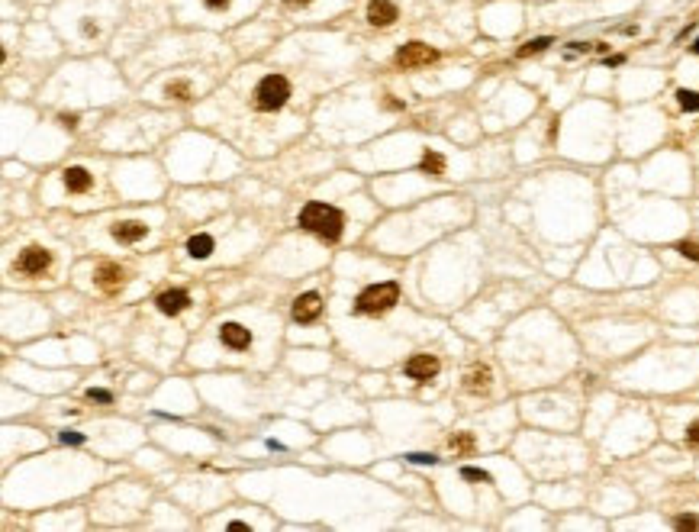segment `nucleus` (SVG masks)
<instances>
[{
  "label": "nucleus",
  "mask_w": 699,
  "mask_h": 532,
  "mask_svg": "<svg viewBox=\"0 0 699 532\" xmlns=\"http://www.w3.org/2000/svg\"><path fill=\"white\" fill-rule=\"evenodd\" d=\"M300 226H303L307 233L332 242V239H339L342 235L345 220H342V213L335 210V207H329V203H307L303 213H300Z\"/></svg>",
  "instance_id": "obj_1"
},
{
  "label": "nucleus",
  "mask_w": 699,
  "mask_h": 532,
  "mask_svg": "<svg viewBox=\"0 0 699 532\" xmlns=\"http://www.w3.org/2000/svg\"><path fill=\"white\" fill-rule=\"evenodd\" d=\"M448 446L455 448V452H474V436H471V432H455Z\"/></svg>",
  "instance_id": "obj_19"
},
{
  "label": "nucleus",
  "mask_w": 699,
  "mask_h": 532,
  "mask_svg": "<svg viewBox=\"0 0 699 532\" xmlns=\"http://www.w3.org/2000/svg\"><path fill=\"white\" fill-rule=\"evenodd\" d=\"M396 20V3L390 0H371L368 3V23L371 26H390Z\"/></svg>",
  "instance_id": "obj_10"
},
{
  "label": "nucleus",
  "mask_w": 699,
  "mask_h": 532,
  "mask_svg": "<svg viewBox=\"0 0 699 532\" xmlns=\"http://www.w3.org/2000/svg\"><path fill=\"white\" fill-rule=\"evenodd\" d=\"M322 313V297L319 294H300L297 300H294V319L297 323H313V319Z\"/></svg>",
  "instance_id": "obj_6"
},
{
  "label": "nucleus",
  "mask_w": 699,
  "mask_h": 532,
  "mask_svg": "<svg viewBox=\"0 0 699 532\" xmlns=\"http://www.w3.org/2000/svg\"><path fill=\"white\" fill-rule=\"evenodd\" d=\"M396 300H400V288H396L393 281H383V284H371V288L361 290L355 310L364 313V316H377V313H383V310H390Z\"/></svg>",
  "instance_id": "obj_2"
},
{
  "label": "nucleus",
  "mask_w": 699,
  "mask_h": 532,
  "mask_svg": "<svg viewBox=\"0 0 699 532\" xmlns=\"http://www.w3.org/2000/svg\"><path fill=\"white\" fill-rule=\"evenodd\" d=\"M49 262H52V255H49L45 248H39V245H32V248H26V252L16 258V268H20L23 275H43L45 268H49Z\"/></svg>",
  "instance_id": "obj_5"
},
{
  "label": "nucleus",
  "mask_w": 699,
  "mask_h": 532,
  "mask_svg": "<svg viewBox=\"0 0 699 532\" xmlns=\"http://www.w3.org/2000/svg\"><path fill=\"white\" fill-rule=\"evenodd\" d=\"M677 252L683 258H689V262H699V242H680Z\"/></svg>",
  "instance_id": "obj_21"
},
{
  "label": "nucleus",
  "mask_w": 699,
  "mask_h": 532,
  "mask_svg": "<svg viewBox=\"0 0 699 532\" xmlns=\"http://www.w3.org/2000/svg\"><path fill=\"white\" fill-rule=\"evenodd\" d=\"M91 184H94V178H91L84 168H68L64 171V187H68L71 194H84Z\"/></svg>",
  "instance_id": "obj_13"
},
{
  "label": "nucleus",
  "mask_w": 699,
  "mask_h": 532,
  "mask_svg": "<svg viewBox=\"0 0 699 532\" xmlns=\"http://www.w3.org/2000/svg\"><path fill=\"white\" fill-rule=\"evenodd\" d=\"M155 303H158V310L165 316H178V313H184L191 307V297H187V290H165Z\"/></svg>",
  "instance_id": "obj_9"
},
{
  "label": "nucleus",
  "mask_w": 699,
  "mask_h": 532,
  "mask_svg": "<svg viewBox=\"0 0 699 532\" xmlns=\"http://www.w3.org/2000/svg\"><path fill=\"white\" fill-rule=\"evenodd\" d=\"M287 97H290V84H287L284 75H268V78L258 81V87H254V106L265 110V113L281 110V106L287 104Z\"/></svg>",
  "instance_id": "obj_3"
},
{
  "label": "nucleus",
  "mask_w": 699,
  "mask_h": 532,
  "mask_svg": "<svg viewBox=\"0 0 699 532\" xmlns=\"http://www.w3.org/2000/svg\"><path fill=\"white\" fill-rule=\"evenodd\" d=\"M233 0H203V7H210V10H226Z\"/></svg>",
  "instance_id": "obj_28"
},
{
  "label": "nucleus",
  "mask_w": 699,
  "mask_h": 532,
  "mask_svg": "<svg viewBox=\"0 0 699 532\" xmlns=\"http://www.w3.org/2000/svg\"><path fill=\"white\" fill-rule=\"evenodd\" d=\"M435 374H438V358L435 355H413L406 362V378H413V381H429Z\"/></svg>",
  "instance_id": "obj_7"
},
{
  "label": "nucleus",
  "mask_w": 699,
  "mask_h": 532,
  "mask_svg": "<svg viewBox=\"0 0 699 532\" xmlns=\"http://www.w3.org/2000/svg\"><path fill=\"white\" fill-rule=\"evenodd\" d=\"M490 381H493L490 368L487 365H477V368H471V371L464 374V391H471V394H484V391H490Z\"/></svg>",
  "instance_id": "obj_11"
},
{
  "label": "nucleus",
  "mask_w": 699,
  "mask_h": 532,
  "mask_svg": "<svg viewBox=\"0 0 699 532\" xmlns=\"http://www.w3.org/2000/svg\"><path fill=\"white\" fill-rule=\"evenodd\" d=\"M410 461H416V465H432L435 455H425V452H413V455H406Z\"/></svg>",
  "instance_id": "obj_26"
},
{
  "label": "nucleus",
  "mask_w": 699,
  "mask_h": 532,
  "mask_svg": "<svg viewBox=\"0 0 699 532\" xmlns=\"http://www.w3.org/2000/svg\"><path fill=\"white\" fill-rule=\"evenodd\" d=\"M571 49H573V52H590L593 45H590V43H571Z\"/></svg>",
  "instance_id": "obj_30"
},
{
  "label": "nucleus",
  "mask_w": 699,
  "mask_h": 532,
  "mask_svg": "<svg viewBox=\"0 0 699 532\" xmlns=\"http://www.w3.org/2000/svg\"><path fill=\"white\" fill-rule=\"evenodd\" d=\"M87 397H91V400H97V404H110V400H113V397H110V391H94V387L87 391Z\"/></svg>",
  "instance_id": "obj_23"
},
{
  "label": "nucleus",
  "mask_w": 699,
  "mask_h": 532,
  "mask_svg": "<svg viewBox=\"0 0 699 532\" xmlns=\"http://www.w3.org/2000/svg\"><path fill=\"white\" fill-rule=\"evenodd\" d=\"M677 100H680V106H683V110H693V113L699 110V91H680Z\"/></svg>",
  "instance_id": "obj_20"
},
{
  "label": "nucleus",
  "mask_w": 699,
  "mask_h": 532,
  "mask_svg": "<svg viewBox=\"0 0 699 532\" xmlns=\"http://www.w3.org/2000/svg\"><path fill=\"white\" fill-rule=\"evenodd\" d=\"M220 339H223L226 349L242 351V349H248V345H252V332L245 329V326H239V323H226L223 329H220Z\"/></svg>",
  "instance_id": "obj_8"
},
{
  "label": "nucleus",
  "mask_w": 699,
  "mask_h": 532,
  "mask_svg": "<svg viewBox=\"0 0 699 532\" xmlns=\"http://www.w3.org/2000/svg\"><path fill=\"white\" fill-rule=\"evenodd\" d=\"M693 52H696V55H699V39H696V43H693Z\"/></svg>",
  "instance_id": "obj_32"
},
{
  "label": "nucleus",
  "mask_w": 699,
  "mask_h": 532,
  "mask_svg": "<svg viewBox=\"0 0 699 532\" xmlns=\"http://www.w3.org/2000/svg\"><path fill=\"white\" fill-rule=\"evenodd\" d=\"M62 123H64V126H68V129H75V126H78V113H64V117H62Z\"/></svg>",
  "instance_id": "obj_29"
},
{
  "label": "nucleus",
  "mask_w": 699,
  "mask_h": 532,
  "mask_svg": "<svg viewBox=\"0 0 699 532\" xmlns=\"http://www.w3.org/2000/svg\"><path fill=\"white\" fill-rule=\"evenodd\" d=\"M191 94H193L191 81H171L168 84V97H174V100H191Z\"/></svg>",
  "instance_id": "obj_17"
},
{
  "label": "nucleus",
  "mask_w": 699,
  "mask_h": 532,
  "mask_svg": "<svg viewBox=\"0 0 699 532\" xmlns=\"http://www.w3.org/2000/svg\"><path fill=\"white\" fill-rule=\"evenodd\" d=\"M687 442H689V446H699V419L687 426Z\"/></svg>",
  "instance_id": "obj_25"
},
{
  "label": "nucleus",
  "mask_w": 699,
  "mask_h": 532,
  "mask_svg": "<svg viewBox=\"0 0 699 532\" xmlns=\"http://www.w3.org/2000/svg\"><path fill=\"white\" fill-rule=\"evenodd\" d=\"M551 45V39L548 36H541V39H532V43H525L519 49V58H529V55H538V52H545V49H548Z\"/></svg>",
  "instance_id": "obj_18"
},
{
  "label": "nucleus",
  "mask_w": 699,
  "mask_h": 532,
  "mask_svg": "<svg viewBox=\"0 0 699 532\" xmlns=\"http://www.w3.org/2000/svg\"><path fill=\"white\" fill-rule=\"evenodd\" d=\"M423 168L429 171V174H445V159H442L438 152L425 149V155H423Z\"/></svg>",
  "instance_id": "obj_16"
},
{
  "label": "nucleus",
  "mask_w": 699,
  "mask_h": 532,
  "mask_svg": "<svg viewBox=\"0 0 699 532\" xmlns=\"http://www.w3.org/2000/svg\"><path fill=\"white\" fill-rule=\"evenodd\" d=\"M313 0H287V7H309Z\"/></svg>",
  "instance_id": "obj_31"
},
{
  "label": "nucleus",
  "mask_w": 699,
  "mask_h": 532,
  "mask_svg": "<svg viewBox=\"0 0 699 532\" xmlns=\"http://www.w3.org/2000/svg\"><path fill=\"white\" fill-rule=\"evenodd\" d=\"M142 235H145V223H136V220L113 226V239H117V242H139Z\"/></svg>",
  "instance_id": "obj_12"
},
{
  "label": "nucleus",
  "mask_w": 699,
  "mask_h": 532,
  "mask_svg": "<svg viewBox=\"0 0 699 532\" xmlns=\"http://www.w3.org/2000/svg\"><path fill=\"white\" fill-rule=\"evenodd\" d=\"M461 474H464L467 481H490V474H487V471H477V468H464V471H461Z\"/></svg>",
  "instance_id": "obj_24"
},
{
  "label": "nucleus",
  "mask_w": 699,
  "mask_h": 532,
  "mask_svg": "<svg viewBox=\"0 0 699 532\" xmlns=\"http://www.w3.org/2000/svg\"><path fill=\"white\" fill-rule=\"evenodd\" d=\"M435 58H438V52L423 43H410L396 52V65H403V68H419V65H429V62H435Z\"/></svg>",
  "instance_id": "obj_4"
},
{
  "label": "nucleus",
  "mask_w": 699,
  "mask_h": 532,
  "mask_svg": "<svg viewBox=\"0 0 699 532\" xmlns=\"http://www.w3.org/2000/svg\"><path fill=\"white\" fill-rule=\"evenodd\" d=\"M187 252H191L193 258H206L213 252V239H210V235H203V233L193 235L191 242H187Z\"/></svg>",
  "instance_id": "obj_15"
},
{
  "label": "nucleus",
  "mask_w": 699,
  "mask_h": 532,
  "mask_svg": "<svg viewBox=\"0 0 699 532\" xmlns=\"http://www.w3.org/2000/svg\"><path fill=\"white\" fill-rule=\"evenodd\" d=\"M677 529H699V516H677Z\"/></svg>",
  "instance_id": "obj_22"
},
{
  "label": "nucleus",
  "mask_w": 699,
  "mask_h": 532,
  "mask_svg": "<svg viewBox=\"0 0 699 532\" xmlns=\"http://www.w3.org/2000/svg\"><path fill=\"white\" fill-rule=\"evenodd\" d=\"M62 442H64V446H81V442H84V436H81V432H62Z\"/></svg>",
  "instance_id": "obj_27"
},
{
  "label": "nucleus",
  "mask_w": 699,
  "mask_h": 532,
  "mask_svg": "<svg viewBox=\"0 0 699 532\" xmlns=\"http://www.w3.org/2000/svg\"><path fill=\"white\" fill-rule=\"evenodd\" d=\"M94 277H97V284H100V288H106V290H113V288H119V284H123V271H119L117 265H100L94 271Z\"/></svg>",
  "instance_id": "obj_14"
}]
</instances>
